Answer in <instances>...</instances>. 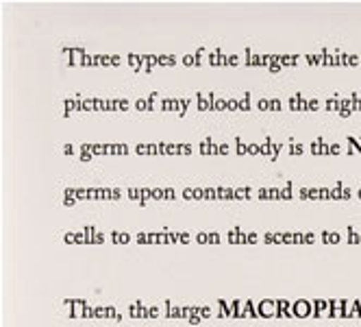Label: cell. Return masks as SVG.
I'll return each mask as SVG.
<instances>
[{
	"instance_id": "cell-1",
	"label": "cell",
	"mask_w": 361,
	"mask_h": 327,
	"mask_svg": "<svg viewBox=\"0 0 361 327\" xmlns=\"http://www.w3.org/2000/svg\"><path fill=\"white\" fill-rule=\"evenodd\" d=\"M276 308H279V306H276V301H262L259 314H262V316H274V314H279Z\"/></svg>"
},
{
	"instance_id": "cell-2",
	"label": "cell",
	"mask_w": 361,
	"mask_h": 327,
	"mask_svg": "<svg viewBox=\"0 0 361 327\" xmlns=\"http://www.w3.org/2000/svg\"><path fill=\"white\" fill-rule=\"evenodd\" d=\"M212 148H214V140L212 138H207V140H202L200 142V146H198V150L202 155H207V153H212Z\"/></svg>"
},
{
	"instance_id": "cell-3",
	"label": "cell",
	"mask_w": 361,
	"mask_h": 327,
	"mask_svg": "<svg viewBox=\"0 0 361 327\" xmlns=\"http://www.w3.org/2000/svg\"><path fill=\"white\" fill-rule=\"evenodd\" d=\"M250 94L246 92V96L242 98V100H238V109H242V112H250Z\"/></svg>"
},
{
	"instance_id": "cell-4",
	"label": "cell",
	"mask_w": 361,
	"mask_h": 327,
	"mask_svg": "<svg viewBox=\"0 0 361 327\" xmlns=\"http://www.w3.org/2000/svg\"><path fill=\"white\" fill-rule=\"evenodd\" d=\"M235 150L238 155H248V144H244L242 138H235Z\"/></svg>"
},
{
	"instance_id": "cell-5",
	"label": "cell",
	"mask_w": 361,
	"mask_h": 327,
	"mask_svg": "<svg viewBox=\"0 0 361 327\" xmlns=\"http://www.w3.org/2000/svg\"><path fill=\"white\" fill-rule=\"evenodd\" d=\"M202 59H204V48H198L196 53H194V66L200 68L202 66Z\"/></svg>"
},
{
	"instance_id": "cell-6",
	"label": "cell",
	"mask_w": 361,
	"mask_h": 327,
	"mask_svg": "<svg viewBox=\"0 0 361 327\" xmlns=\"http://www.w3.org/2000/svg\"><path fill=\"white\" fill-rule=\"evenodd\" d=\"M292 198V182H288V186L281 190V201H290Z\"/></svg>"
},
{
	"instance_id": "cell-7",
	"label": "cell",
	"mask_w": 361,
	"mask_h": 327,
	"mask_svg": "<svg viewBox=\"0 0 361 327\" xmlns=\"http://www.w3.org/2000/svg\"><path fill=\"white\" fill-rule=\"evenodd\" d=\"M257 153H264V146H259L257 142H250L248 144V155H257Z\"/></svg>"
},
{
	"instance_id": "cell-8",
	"label": "cell",
	"mask_w": 361,
	"mask_h": 327,
	"mask_svg": "<svg viewBox=\"0 0 361 327\" xmlns=\"http://www.w3.org/2000/svg\"><path fill=\"white\" fill-rule=\"evenodd\" d=\"M176 64V57H172V55H161L159 57V66H174Z\"/></svg>"
},
{
	"instance_id": "cell-9",
	"label": "cell",
	"mask_w": 361,
	"mask_h": 327,
	"mask_svg": "<svg viewBox=\"0 0 361 327\" xmlns=\"http://www.w3.org/2000/svg\"><path fill=\"white\" fill-rule=\"evenodd\" d=\"M294 312H296V314H300V316H305V314L309 312V306H305L302 301H298V304L294 306Z\"/></svg>"
},
{
	"instance_id": "cell-10",
	"label": "cell",
	"mask_w": 361,
	"mask_h": 327,
	"mask_svg": "<svg viewBox=\"0 0 361 327\" xmlns=\"http://www.w3.org/2000/svg\"><path fill=\"white\" fill-rule=\"evenodd\" d=\"M135 150H137L140 155H150V144H137Z\"/></svg>"
},
{
	"instance_id": "cell-11",
	"label": "cell",
	"mask_w": 361,
	"mask_h": 327,
	"mask_svg": "<svg viewBox=\"0 0 361 327\" xmlns=\"http://www.w3.org/2000/svg\"><path fill=\"white\" fill-rule=\"evenodd\" d=\"M178 153L180 155H190L192 153V146L190 144H178Z\"/></svg>"
},
{
	"instance_id": "cell-12",
	"label": "cell",
	"mask_w": 361,
	"mask_h": 327,
	"mask_svg": "<svg viewBox=\"0 0 361 327\" xmlns=\"http://www.w3.org/2000/svg\"><path fill=\"white\" fill-rule=\"evenodd\" d=\"M164 198H166V201H172V198H176V192H174V188H166V190H164Z\"/></svg>"
},
{
	"instance_id": "cell-13",
	"label": "cell",
	"mask_w": 361,
	"mask_h": 327,
	"mask_svg": "<svg viewBox=\"0 0 361 327\" xmlns=\"http://www.w3.org/2000/svg\"><path fill=\"white\" fill-rule=\"evenodd\" d=\"M270 109H272V112H281V100H279V98H272V100H270Z\"/></svg>"
},
{
	"instance_id": "cell-14",
	"label": "cell",
	"mask_w": 361,
	"mask_h": 327,
	"mask_svg": "<svg viewBox=\"0 0 361 327\" xmlns=\"http://www.w3.org/2000/svg\"><path fill=\"white\" fill-rule=\"evenodd\" d=\"M152 198H154V201H161V198H164V190L154 188V190H152Z\"/></svg>"
},
{
	"instance_id": "cell-15",
	"label": "cell",
	"mask_w": 361,
	"mask_h": 327,
	"mask_svg": "<svg viewBox=\"0 0 361 327\" xmlns=\"http://www.w3.org/2000/svg\"><path fill=\"white\" fill-rule=\"evenodd\" d=\"M180 64H185V66H194V55H185V57H180Z\"/></svg>"
},
{
	"instance_id": "cell-16",
	"label": "cell",
	"mask_w": 361,
	"mask_h": 327,
	"mask_svg": "<svg viewBox=\"0 0 361 327\" xmlns=\"http://www.w3.org/2000/svg\"><path fill=\"white\" fill-rule=\"evenodd\" d=\"M118 198H122V190H120V188H114V190H111V198H109V201H118Z\"/></svg>"
},
{
	"instance_id": "cell-17",
	"label": "cell",
	"mask_w": 361,
	"mask_h": 327,
	"mask_svg": "<svg viewBox=\"0 0 361 327\" xmlns=\"http://www.w3.org/2000/svg\"><path fill=\"white\" fill-rule=\"evenodd\" d=\"M183 198H185V201H194V190H192V188H185V190H183Z\"/></svg>"
},
{
	"instance_id": "cell-18",
	"label": "cell",
	"mask_w": 361,
	"mask_h": 327,
	"mask_svg": "<svg viewBox=\"0 0 361 327\" xmlns=\"http://www.w3.org/2000/svg\"><path fill=\"white\" fill-rule=\"evenodd\" d=\"M204 198V190L202 188H196L194 190V201H202Z\"/></svg>"
},
{
	"instance_id": "cell-19",
	"label": "cell",
	"mask_w": 361,
	"mask_h": 327,
	"mask_svg": "<svg viewBox=\"0 0 361 327\" xmlns=\"http://www.w3.org/2000/svg\"><path fill=\"white\" fill-rule=\"evenodd\" d=\"M74 203H76V198H74V196H63V206L72 208Z\"/></svg>"
},
{
	"instance_id": "cell-20",
	"label": "cell",
	"mask_w": 361,
	"mask_h": 327,
	"mask_svg": "<svg viewBox=\"0 0 361 327\" xmlns=\"http://www.w3.org/2000/svg\"><path fill=\"white\" fill-rule=\"evenodd\" d=\"M238 64H240L238 55H228V66H238Z\"/></svg>"
},
{
	"instance_id": "cell-21",
	"label": "cell",
	"mask_w": 361,
	"mask_h": 327,
	"mask_svg": "<svg viewBox=\"0 0 361 327\" xmlns=\"http://www.w3.org/2000/svg\"><path fill=\"white\" fill-rule=\"evenodd\" d=\"M178 240H180V242H190V234H188V232H180V234H178Z\"/></svg>"
},
{
	"instance_id": "cell-22",
	"label": "cell",
	"mask_w": 361,
	"mask_h": 327,
	"mask_svg": "<svg viewBox=\"0 0 361 327\" xmlns=\"http://www.w3.org/2000/svg\"><path fill=\"white\" fill-rule=\"evenodd\" d=\"M209 242H212V244L220 242V238H218V234H216V232H212V234H209Z\"/></svg>"
},
{
	"instance_id": "cell-23",
	"label": "cell",
	"mask_w": 361,
	"mask_h": 327,
	"mask_svg": "<svg viewBox=\"0 0 361 327\" xmlns=\"http://www.w3.org/2000/svg\"><path fill=\"white\" fill-rule=\"evenodd\" d=\"M120 112H128V100H120Z\"/></svg>"
},
{
	"instance_id": "cell-24",
	"label": "cell",
	"mask_w": 361,
	"mask_h": 327,
	"mask_svg": "<svg viewBox=\"0 0 361 327\" xmlns=\"http://www.w3.org/2000/svg\"><path fill=\"white\" fill-rule=\"evenodd\" d=\"M220 155H228V146L226 144H220Z\"/></svg>"
},
{
	"instance_id": "cell-25",
	"label": "cell",
	"mask_w": 361,
	"mask_h": 327,
	"mask_svg": "<svg viewBox=\"0 0 361 327\" xmlns=\"http://www.w3.org/2000/svg\"><path fill=\"white\" fill-rule=\"evenodd\" d=\"M128 153V146L126 144H120V155H126Z\"/></svg>"
},
{
	"instance_id": "cell-26",
	"label": "cell",
	"mask_w": 361,
	"mask_h": 327,
	"mask_svg": "<svg viewBox=\"0 0 361 327\" xmlns=\"http://www.w3.org/2000/svg\"><path fill=\"white\" fill-rule=\"evenodd\" d=\"M120 64V57L118 55H111V66H118Z\"/></svg>"
},
{
	"instance_id": "cell-27",
	"label": "cell",
	"mask_w": 361,
	"mask_h": 327,
	"mask_svg": "<svg viewBox=\"0 0 361 327\" xmlns=\"http://www.w3.org/2000/svg\"><path fill=\"white\" fill-rule=\"evenodd\" d=\"M246 242H257V234H248Z\"/></svg>"
}]
</instances>
